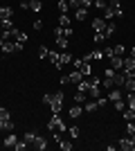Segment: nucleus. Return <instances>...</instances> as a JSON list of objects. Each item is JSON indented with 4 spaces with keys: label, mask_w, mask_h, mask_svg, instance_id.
<instances>
[{
    "label": "nucleus",
    "mask_w": 135,
    "mask_h": 151,
    "mask_svg": "<svg viewBox=\"0 0 135 151\" xmlns=\"http://www.w3.org/2000/svg\"><path fill=\"white\" fill-rule=\"evenodd\" d=\"M63 99H65L63 90H56V93H45V95H43V104H47V106H50L52 113H61V111H63Z\"/></svg>",
    "instance_id": "1"
},
{
    "label": "nucleus",
    "mask_w": 135,
    "mask_h": 151,
    "mask_svg": "<svg viewBox=\"0 0 135 151\" xmlns=\"http://www.w3.org/2000/svg\"><path fill=\"white\" fill-rule=\"evenodd\" d=\"M47 129H50V131H61V133L68 131V126H65L63 120H61V113H52L50 122H47Z\"/></svg>",
    "instance_id": "2"
},
{
    "label": "nucleus",
    "mask_w": 135,
    "mask_h": 151,
    "mask_svg": "<svg viewBox=\"0 0 135 151\" xmlns=\"http://www.w3.org/2000/svg\"><path fill=\"white\" fill-rule=\"evenodd\" d=\"M117 149H122V151H133V149H135V133H133V135H126V138L119 140Z\"/></svg>",
    "instance_id": "3"
},
{
    "label": "nucleus",
    "mask_w": 135,
    "mask_h": 151,
    "mask_svg": "<svg viewBox=\"0 0 135 151\" xmlns=\"http://www.w3.org/2000/svg\"><path fill=\"white\" fill-rule=\"evenodd\" d=\"M108 7L115 12V18H122L124 16V9H122V0H108Z\"/></svg>",
    "instance_id": "4"
},
{
    "label": "nucleus",
    "mask_w": 135,
    "mask_h": 151,
    "mask_svg": "<svg viewBox=\"0 0 135 151\" xmlns=\"http://www.w3.org/2000/svg\"><path fill=\"white\" fill-rule=\"evenodd\" d=\"M32 147L36 151H45L47 149V140L43 138V135H36V138H34V142H32Z\"/></svg>",
    "instance_id": "5"
},
{
    "label": "nucleus",
    "mask_w": 135,
    "mask_h": 151,
    "mask_svg": "<svg viewBox=\"0 0 135 151\" xmlns=\"http://www.w3.org/2000/svg\"><path fill=\"white\" fill-rule=\"evenodd\" d=\"M0 131H14V120L11 117H0Z\"/></svg>",
    "instance_id": "6"
},
{
    "label": "nucleus",
    "mask_w": 135,
    "mask_h": 151,
    "mask_svg": "<svg viewBox=\"0 0 135 151\" xmlns=\"http://www.w3.org/2000/svg\"><path fill=\"white\" fill-rule=\"evenodd\" d=\"M81 113H84V106H81V104H74V106H72L70 111H68V115H70L72 120H77V117H81Z\"/></svg>",
    "instance_id": "7"
},
{
    "label": "nucleus",
    "mask_w": 135,
    "mask_h": 151,
    "mask_svg": "<svg viewBox=\"0 0 135 151\" xmlns=\"http://www.w3.org/2000/svg\"><path fill=\"white\" fill-rule=\"evenodd\" d=\"M106 23H108V20H104V18H92V29L95 32H104L106 29Z\"/></svg>",
    "instance_id": "8"
},
{
    "label": "nucleus",
    "mask_w": 135,
    "mask_h": 151,
    "mask_svg": "<svg viewBox=\"0 0 135 151\" xmlns=\"http://www.w3.org/2000/svg\"><path fill=\"white\" fill-rule=\"evenodd\" d=\"M110 68L113 70H124V57H113L110 59Z\"/></svg>",
    "instance_id": "9"
},
{
    "label": "nucleus",
    "mask_w": 135,
    "mask_h": 151,
    "mask_svg": "<svg viewBox=\"0 0 135 151\" xmlns=\"http://www.w3.org/2000/svg\"><path fill=\"white\" fill-rule=\"evenodd\" d=\"M115 32H117V25L113 23V20H108V23H106V29H104V36H106V38H110L113 34H115Z\"/></svg>",
    "instance_id": "10"
},
{
    "label": "nucleus",
    "mask_w": 135,
    "mask_h": 151,
    "mask_svg": "<svg viewBox=\"0 0 135 151\" xmlns=\"http://www.w3.org/2000/svg\"><path fill=\"white\" fill-rule=\"evenodd\" d=\"M0 50L5 52V54H11V52H14V38H7L5 43L0 45Z\"/></svg>",
    "instance_id": "11"
},
{
    "label": "nucleus",
    "mask_w": 135,
    "mask_h": 151,
    "mask_svg": "<svg viewBox=\"0 0 135 151\" xmlns=\"http://www.w3.org/2000/svg\"><path fill=\"white\" fill-rule=\"evenodd\" d=\"M68 79H70V83H74V86H77V83L84 79V75H81V70H74V72H70V75H68Z\"/></svg>",
    "instance_id": "12"
},
{
    "label": "nucleus",
    "mask_w": 135,
    "mask_h": 151,
    "mask_svg": "<svg viewBox=\"0 0 135 151\" xmlns=\"http://www.w3.org/2000/svg\"><path fill=\"white\" fill-rule=\"evenodd\" d=\"M113 81H115V86H119V88H122L124 86V81H126V72H115V77H113Z\"/></svg>",
    "instance_id": "13"
},
{
    "label": "nucleus",
    "mask_w": 135,
    "mask_h": 151,
    "mask_svg": "<svg viewBox=\"0 0 135 151\" xmlns=\"http://www.w3.org/2000/svg\"><path fill=\"white\" fill-rule=\"evenodd\" d=\"M77 90H81V93H86V95H88V90H90V81L86 79V77H84V79H81V81L77 83Z\"/></svg>",
    "instance_id": "14"
},
{
    "label": "nucleus",
    "mask_w": 135,
    "mask_h": 151,
    "mask_svg": "<svg viewBox=\"0 0 135 151\" xmlns=\"http://www.w3.org/2000/svg\"><path fill=\"white\" fill-rule=\"evenodd\" d=\"M122 115H124V120H126V122H129V120L135 122V108H129V106H126V108L122 111Z\"/></svg>",
    "instance_id": "15"
},
{
    "label": "nucleus",
    "mask_w": 135,
    "mask_h": 151,
    "mask_svg": "<svg viewBox=\"0 0 135 151\" xmlns=\"http://www.w3.org/2000/svg\"><path fill=\"white\" fill-rule=\"evenodd\" d=\"M11 16H14L11 7H0V20H2V18H11Z\"/></svg>",
    "instance_id": "16"
},
{
    "label": "nucleus",
    "mask_w": 135,
    "mask_h": 151,
    "mask_svg": "<svg viewBox=\"0 0 135 151\" xmlns=\"http://www.w3.org/2000/svg\"><path fill=\"white\" fill-rule=\"evenodd\" d=\"M124 90H129V93H135V79H131V77H126V81H124L122 86Z\"/></svg>",
    "instance_id": "17"
},
{
    "label": "nucleus",
    "mask_w": 135,
    "mask_h": 151,
    "mask_svg": "<svg viewBox=\"0 0 135 151\" xmlns=\"http://www.w3.org/2000/svg\"><path fill=\"white\" fill-rule=\"evenodd\" d=\"M70 23H72V18L68 14H61V16H59V25L61 27H70Z\"/></svg>",
    "instance_id": "18"
},
{
    "label": "nucleus",
    "mask_w": 135,
    "mask_h": 151,
    "mask_svg": "<svg viewBox=\"0 0 135 151\" xmlns=\"http://www.w3.org/2000/svg\"><path fill=\"white\" fill-rule=\"evenodd\" d=\"M29 9H32L34 14H39L41 9H43V2H41V0H29Z\"/></svg>",
    "instance_id": "19"
},
{
    "label": "nucleus",
    "mask_w": 135,
    "mask_h": 151,
    "mask_svg": "<svg viewBox=\"0 0 135 151\" xmlns=\"http://www.w3.org/2000/svg\"><path fill=\"white\" fill-rule=\"evenodd\" d=\"M16 142H18V138H16V133H9V135L5 138V142H2V145H5V147H14Z\"/></svg>",
    "instance_id": "20"
},
{
    "label": "nucleus",
    "mask_w": 135,
    "mask_h": 151,
    "mask_svg": "<svg viewBox=\"0 0 135 151\" xmlns=\"http://www.w3.org/2000/svg\"><path fill=\"white\" fill-rule=\"evenodd\" d=\"M0 25H2V32H11V29H14L11 18H2V20H0Z\"/></svg>",
    "instance_id": "21"
},
{
    "label": "nucleus",
    "mask_w": 135,
    "mask_h": 151,
    "mask_svg": "<svg viewBox=\"0 0 135 151\" xmlns=\"http://www.w3.org/2000/svg\"><path fill=\"white\" fill-rule=\"evenodd\" d=\"M27 147H29V142H27V140L23 138V140H18V142H16V145H14V151H25Z\"/></svg>",
    "instance_id": "22"
},
{
    "label": "nucleus",
    "mask_w": 135,
    "mask_h": 151,
    "mask_svg": "<svg viewBox=\"0 0 135 151\" xmlns=\"http://www.w3.org/2000/svg\"><path fill=\"white\" fill-rule=\"evenodd\" d=\"M135 68V59L133 57H124V72L126 70H133Z\"/></svg>",
    "instance_id": "23"
},
{
    "label": "nucleus",
    "mask_w": 135,
    "mask_h": 151,
    "mask_svg": "<svg viewBox=\"0 0 135 151\" xmlns=\"http://www.w3.org/2000/svg\"><path fill=\"white\" fill-rule=\"evenodd\" d=\"M81 75H84L86 79H88V77H92V65H90V63H86V61H84V68H81Z\"/></svg>",
    "instance_id": "24"
},
{
    "label": "nucleus",
    "mask_w": 135,
    "mask_h": 151,
    "mask_svg": "<svg viewBox=\"0 0 135 151\" xmlns=\"http://www.w3.org/2000/svg\"><path fill=\"white\" fill-rule=\"evenodd\" d=\"M86 113H95L97 108H99V104H97V101H86Z\"/></svg>",
    "instance_id": "25"
},
{
    "label": "nucleus",
    "mask_w": 135,
    "mask_h": 151,
    "mask_svg": "<svg viewBox=\"0 0 135 151\" xmlns=\"http://www.w3.org/2000/svg\"><path fill=\"white\" fill-rule=\"evenodd\" d=\"M108 99H110V101L122 99V90H113V88H110V93H108Z\"/></svg>",
    "instance_id": "26"
},
{
    "label": "nucleus",
    "mask_w": 135,
    "mask_h": 151,
    "mask_svg": "<svg viewBox=\"0 0 135 151\" xmlns=\"http://www.w3.org/2000/svg\"><path fill=\"white\" fill-rule=\"evenodd\" d=\"M68 133H70L72 140H77L79 135H81V131H79V126H68Z\"/></svg>",
    "instance_id": "27"
},
{
    "label": "nucleus",
    "mask_w": 135,
    "mask_h": 151,
    "mask_svg": "<svg viewBox=\"0 0 135 151\" xmlns=\"http://www.w3.org/2000/svg\"><path fill=\"white\" fill-rule=\"evenodd\" d=\"M74 18L77 20H86L88 18V9H77V12H74Z\"/></svg>",
    "instance_id": "28"
},
{
    "label": "nucleus",
    "mask_w": 135,
    "mask_h": 151,
    "mask_svg": "<svg viewBox=\"0 0 135 151\" xmlns=\"http://www.w3.org/2000/svg\"><path fill=\"white\" fill-rule=\"evenodd\" d=\"M56 45L61 50H68V36H56Z\"/></svg>",
    "instance_id": "29"
},
{
    "label": "nucleus",
    "mask_w": 135,
    "mask_h": 151,
    "mask_svg": "<svg viewBox=\"0 0 135 151\" xmlns=\"http://www.w3.org/2000/svg\"><path fill=\"white\" fill-rule=\"evenodd\" d=\"M84 101H86V93L77 90V93H74V104H84Z\"/></svg>",
    "instance_id": "30"
},
{
    "label": "nucleus",
    "mask_w": 135,
    "mask_h": 151,
    "mask_svg": "<svg viewBox=\"0 0 135 151\" xmlns=\"http://www.w3.org/2000/svg\"><path fill=\"white\" fill-rule=\"evenodd\" d=\"M61 63H63V65L72 63V54H68V50H65V52H61Z\"/></svg>",
    "instance_id": "31"
},
{
    "label": "nucleus",
    "mask_w": 135,
    "mask_h": 151,
    "mask_svg": "<svg viewBox=\"0 0 135 151\" xmlns=\"http://www.w3.org/2000/svg\"><path fill=\"white\" fill-rule=\"evenodd\" d=\"M68 9H70L68 0H59V12H61V14H68Z\"/></svg>",
    "instance_id": "32"
},
{
    "label": "nucleus",
    "mask_w": 135,
    "mask_h": 151,
    "mask_svg": "<svg viewBox=\"0 0 135 151\" xmlns=\"http://www.w3.org/2000/svg\"><path fill=\"white\" fill-rule=\"evenodd\" d=\"M113 18H115V12H113L110 7H106V9H104V20H113Z\"/></svg>",
    "instance_id": "33"
},
{
    "label": "nucleus",
    "mask_w": 135,
    "mask_h": 151,
    "mask_svg": "<svg viewBox=\"0 0 135 151\" xmlns=\"http://www.w3.org/2000/svg\"><path fill=\"white\" fill-rule=\"evenodd\" d=\"M59 147H61L63 151H70V149H72V142H68V140L61 138V140H59Z\"/></svg>",
    "instance_id": "34"
},
{
    "label": "nucleus",
    "mask_w": 135,
    "mask_h": 151,
    "mask_svg": "<svg viewBox=\"0 0 135 151\" xmlns=\"http://www.w3.org/2000/svg\"><path fill=\"white\" fill-rule=\"evenodd\" d=\"M101 59H104V50H99V47L92 50V61H101Z\"/></svg>",
    "instance_id": "35"
},
{
    "label": "nucleus",
    "mask_w": 135,
    "mask_h": 151,
    "mask_svg": "<svg viewBox=\"0 0 135 151\" xmlns=\"http://www.w3.org/2000/svg\"><path fill=\"white\" fill-rule=\"evenodd\" d=\"M104 88H106V90L115 88V81H113V77H106V79H104Z\"/></svg>",
    "instance_id": "36"
},
{
    "label": "nucleus",
    "mask_w": 135,
    "mask_h": 151,
    "mask_svg": "<svg viewBox=\"0 0 135 151\" xmlns=\"http://www.w3.org/2000/svg\"><path fill=\"white\" fill-rule=\"evenodd\" d=\"M126 106L135 108V93H129V97H126Z\"/></svg>",
    "instance_id": "37"
},
{
    "label": "nucleus",
    "mask_w": 135,
    "mask_h": 151,
    "mask_svg": "<svg viewBox=\"0 0 135 151\" xmlns=\"http://www.w3.org/2000/svg\"><path fill=\"white\" fill-rule=\"evenodd\" d=\"M47 54H50V50H47L45 45H41L39 47V59H47Z\"/></svg>",
    "instance_id": "38"
},
{
    "label": "nucleus",
    "mask_w": 135,
    "mask_h": 151,
    "mask_svg": "<svg viewBox=\"0 0 135 151\" xmlns=\"http://www.w3.org/2000/svg\"><path fill=\"white\" fill-rule=\"evenodd\" d=\"M68 5H70V9H81V0H68Z\"/></svg>",
    "instance_id": "39"
},
{
    "label": "nucleus",
    "mask_w": 135,
    "mask_h": 151,
    "mask_svg": "<svg viewBox=\"0 0 135 151\" xmlns=\"http://www.w3.org/2000/svg\"><path fill=\"white\" fill-rule=\"evenodd\" d=\"M126 133H129V135H133V133H135V122L133 120L126 122Z\"/></svg>",
    "instance_id": "40"
},
{
    "label": "nucleus",
    "mask_w": 135,
    "mask_h": 151,
    "mask_svg": "<svg viewBox=\"0 0 135 151\" xmlns=\"http://www.w3.org/2000/svg\"><path fill=\"white\" fill-rule=\"evenodd\" d=\"M92 5H95L97 9H101V12H104V9H106V7H108V2H106V0H95V2H92Z\"/></svg>",
    "instance_id": "41"
},
{
    "label": "nucleus",
    "mask_w": 135,
    "mask_h": 151,
    "mask_svg": "<svg viewBox=\"0 0 135 151\" xmlns=\"http://www.w3.org/2000/svg\"><path fill=\"white\" fill-rule=\"evenodd\" d=\"M113 50H115V57H122V54H126V47H124V45H115Z\"/></svg>",
    "instance_id": "42"
},
{
    "label": "nucleus",
    "mask_w": 135,
    "mask_h": 151,
    "mask_svg": "<svg viewBox=\"0 0 135 151\" xmlns=\"http://www.w3.org/2000/svg\"><path fill=\"white\" fill-rule=\"evenodd\" d=\"M113 104H115V108L119 111V113H122L124 108H126V101H124V99H117V101H113Z\"/></svg>",
    "instance_id": "43"
},
{
    "label": "nucleus",
    "mask_w": 135,
    "mask_h": 151,
    "mask_svg": "<svg viewBox=\"0 0 135 151\" xmlns=\"http://www.w3.org/2000/svg\"><path fill=\"white\" fill-rule=\"evenodd\" d=\"M23 138H25V140H27V142H29V147H32V142H34V138H36V133H34V131H27V133H25V135H23Z\"/></svg>",
    "instance_id": "44"
},
{
    "label": "nucleus",
    "mask_w": 135,
    "mask_h": 151,
    "mask_svg": "<svg viewBox=\"0 0 135 151\" xmlns=\"http://www.w3.org/2000/svg\"><path fill=\"white\" fill-rule=\"evenodd\" d=\"M104 57H106V59H113V57H115V50H113V47H104Z\"/></svg>",
    "instance_id": "45"
},
{
    "label": "nucleus",
    "mask_w": 135,
    "mask_h": 151,
    "mask_svg": "<svg viewBox=\"0 0 135 151\" xmlns=\"http://www.w3.org/2000/svg\"><path fill=\"white\" fill-rule=\"evenodd\" d=\"M72 65H74V70H81L84 68V59H72Z\"/></svg>",
    "instance_id": "46"
},
{
    "label": "nucleus",
    "mask_w": 135,
    "mask_h": 151,
    "mask_svg": "<svg viewBox=\"0 0 135 151\" xmlns=\"http://www.w3.org/2000/svg\"><path fill=\"white\" fill-rule=\"evenodd\" d=\"M104 38H106V36H104V32H95V36H92V41H95V43H101Z\"/></svg>",
    "instance_id": "47"
},
{
    "label": "nucleus",
    "mask_w": 135,
    "mask_h": 151,
    "mask_svg": "<svg viewBox=\"0 0 135 151\" xmlns=\"http://www.w3.org/2000/svg\"><path fill=\"white\" fill-rule=\"evenodd\" d=\"M25 43H20V41H14V52H23Z\"/></svg>",
    "instance_id": "48"
},
{
    "label": "nucleus",
    "mask_w": 135,
    "mask_h": 151,
    "mask_svg": "<svg viewBox=\"0 0 135 151\" xmlns=\"http://www.w3.org/2000/svg\"><path fill=\"white\" fill-rule=\"evenodd\" d=\"M97 104H99V106H106V104H108V97H101V95H99V97H97Z\"/></svg>",
    "instance_id": "49"
},
{
    "label": "nucleus",
    "mask_w": 135,
    "mask_h": 151,
    "mask_svg": "<svg viewBox=\"0 0 135 151\" xmlns=\"http://www.w3.org/2000/svg\"><path fill=\"white\" fill-rule=\"evenodd\" d=\"M72 34H74V29H72V25H70V27H63V36H68V38H70Z\"/></svg>",
    "instance_id": "50"
},
{
    "label": "nucleus",
    "mask_w": 135,
    "mask_h": 151,
    "mask_svg": "<svg viewBox=\"0 0 135 151\" xmlns=\"http://www.w3.org/2000/svg\"><path fill=\"white\" fill-rule=\"evenodd\" d=\"M34 29H36V32H39V29H43V20H41V18H36V20H34Z\"/></svg>",
    "instance_id": "51"
},
{
    "label": "nucleus",
    "mask_w": 135,
    "mask_h": 151,
    "mask_svg": "<svg viewBox=\"0 0 135 151\" xmlns=\"http://www.w3.org/2000/svg\"><path fill=\"white\" fill-rule=\"evenodd\" d=\"M115 72H117V70H113V68H106V70H104V77H115Z\"/></svg>",
    "instance_id": "52"
},
{
    "label": "nucleus",
    "mask_w": 135,
    "mask_h": 151,
    "mask_svg": "<svg viewBox=\"0 0 135 151\" xmlns=\"http://www.w3.org/2000/svg\"><path fill=\"white\" fill-rule=\"evenodd\" d=\"M92 7V0H81V9H90Z\"/></svg>",
    "instance_id": "53"
},
{
    "label": "nucleus",
    "mask_w": 135,
    "mask_h": 151,
    "mask_svg": "<svg viewBox=\"0 0 135 151\" xmlns=\"http://www.w3.org/2000/svg\"><path fill=\"white\" fill-rule=\"evenodd\" d=\"M0 117H11V113H9L7 108H2V106H0Z\"/></svg>",
    "instance_id": "54"
},
{
    "label": "nucleus",
    "mask_w": 135,
    "mask_h": 151,
    "mask_svg": "<svg viewBox=\"0 0 135 151\" xmlns=\"http://www.w3.org/2000/svg\"><path fill=\"white\" fill-rule=\"evenodd\" d=\"M54 36H63V27H61V25L54 27Z\"/></svg>",
    "instance_id": "55"
},
{
    "label": "nucleus",
    "mask_w": 135,
    "mask_h": 151,
    "mask_svg": "<svg viewBox=\"0 0 135 151\" xmlns=\"http://www.w3.org/2000/svg\"><path fill=\"white\" fill-rule=\"evenodd\" d=\"M81 59H84L86 63H90V61H92V52H90V54H84V57H81Z\"/></svg>",
    "instance_id": "56"
},
{
    "label": "nucleus",
    "mask_w": 135,
    "mask_h": 151,
    "mask_svg": "<svg viewBox=\"0 0 135 151\" xmlns=\"http://www.w3.org/2000/svg\"><path fill=\"white\" fill-rule=\"evenodd\" d=\"M65 83H70V79H68V75L61 77V86H65Z\"/></svg>",
    "instance_id": "57"
},
{
    "label": "nucleus",
    "mask_w": 135,
    "mask_h": 151,
    "mask_svg": "<svg viewBox=\"0 0 135 151\" xmlns=\"http://www.w3.org/2000/svg\"><path fill=\"white\" fill-rule=\"evenodd\" d=\"M126 77H131V79H135V68H133V70H126Z\"/></svg>",
    "instance_id": "58"
},
{
    "label": "nucleus",
    "mask_w": 135,
    "mask_h": 151,
    "mask_svg": "<svg viewBox=\"0 0 135 151\" xmlns=\"http://www.w3.org/2000/svg\"><path fill=\"white\" fill-rule=\"evenodd\" d=\"M129 57H133V59H135V47H133V50H131V54H129Z\"/></svg>",
    "instance_id": "59"
},
{
    "label": "nucleus",
    "mask_w": 135,
    "mask_h": 151,
    "mask_svg": "<svg viewBox=\"0 0 135 151\" xmlns=\"http://www.w3.org/2000/svg\"><path fill=\"white\" fill-rule=\"evenodd\" d=\"M0 34H2V25H0Z\"/></svg>",
    "instance_id": "60"
}]
</instances>
